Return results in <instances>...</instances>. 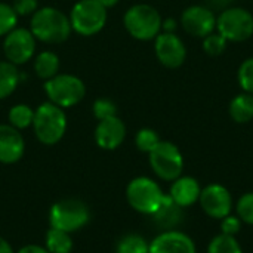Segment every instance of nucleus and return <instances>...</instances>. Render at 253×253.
Wrapping results in <instances>:
<instances>
[{
  "mask_svg": "<svg viewBox=\"0 0 253 253\" xmlns=\"http://www.w3.org/2000/svg\"><path fill=\"white\" fill-rule=\"evenodd\" d=\"M105 9H108V7H113V6H116L117 3H119V0H98Z\"/></svg>",
  "mask_w": 253,
  "mask_h": 253,
  "instance_id": "nucleus-37",
  "label": "nucleus"
},
{
  "mask_svg": "<svg viewBox=\"0 0 253 253\" xmlns=\"http://www.w3.org/2000/svg\"><path fill=\"white\" fill-rule=\"evenodd\" d=\"M228 113L230 117L236 122V123H249L253 120V95L252 93H246L242 92L239 95H236L230 105H228Z\"/></svg>",
  "mask_w": 253,
  "mask_h": 253,
  "instance_id": "nucleus-18",
  "label": "nucleus"
},
{
  "mask_svg": "<svg viewBox=\"0 0 253 253\" xmlns=\"http://www.w3.org/2000/svg\"><path fill=\"white\" fill-rule=\"evenodd\" d=\"M44 248L49 253H71L73 251L71 234L56 228H49L44 237Z\"/></svg>",
  "mask_w": 253,
  "mask_h": 253,
  "instance_id": "nucleus-22",
  "label": "nucleus"
},
{
  "mask_svg": "<svg viewBox=\"0 0 253 253\" xmlns=\"http://www.w3.org/2000/svg\"><path fill=\"white\" fill-rule=\"evenodd\" d=\"M199 203L203 212L213 219H222L233 211V196L230 190L216 182L202 188Z\"/></svg>",
  "mask_w": 253,
  "mask_h": 253,
  "instance_id": "nucleus-11",
  "label": "nucleus"
},
{
  "mask_svg": "<svg viewBox=\"0 0 253 253\" xmlns=\"http://www.w3.org/2000/svg\"><path fill=\"white\" fill-rule=\"evenodd\" d=\"M90 219V212L86 203L77 199H65L52 205L49 211L50 228L65 233H76L82 230Z\"/></svg>",
  "mask_w": 253,
  "mask_h": 253,
  "instance_id": "nucleus-5",
  "label": "nucleus"
},
{
  "mask_svg": "<svg viewBox=\"0 0 253 253\" xmlns=\"http://www.w3.org/2000/svg\"><path fill=\"white\" fill-rule=\"evenodd\" d=\"M0 253H15L12 246L9 245V242L4 240L3 237H0Z\"/></svg>",
  "mask_w": 253,
  "mask_h": 253,
  "instance_id": "nucleus-36",
  "label": "nucleus"
},
{
  "mask_svg": "<svg viewBox=\"0 0 253 253\" xmlns=\"http://www.w3.org/2000/svg\"><path fill=\"white\" fill-rule=\"evenodd\" d=\"M25 151V141L21 130L10 125H0V163L13 165L19 162Z\"/></svg>",
  "mask_w": 253,
  "mask_h": 253,
  "instance_id": "nucleus-16",
  "label": "nucleus"
},
{
  "mask_svg": "<svg viewBox=\"0 0 253 253\" xmlns=\"http://www.w3.org/2000/svg\"><path fill=\"white\" fill-rule=\"evenodd\" d=\"M59 70V58L55 52L50 50H44L40 52L36 59H34V71L36 74L43 79V80H49L52 77H55L58 74Z\"/></svg>",
  "mask_w": 253,
  "mask_h": 253,
  "instance_id": "nucleus-20",
  "label": "nucleus"
},
{
  "mask_svg": "<svg viewBox=\"0 0 253 253\" xmlns=\"http://www.w3.org/2000/svg\"><path fill=\"white\" fill-rule=\"evenodd\" d=\"M236 212L243 224L253 225V191L243 194L239 199L236 205Z\"/></svg>",
  "mask_w": 253,
  "mask_h": 253,
  "instance_id": "nucleus-30",
  "label": "nucleus"
},
{
  "mask_svg": "<svg viewBox=\"0 0 253 253\" xmlns=\"http://www.w3.org/2000/svg\"><path fill=\"white\" fill-rule=\"evenodd\" d=\"M43 89L49 101L61 108L77 105L86 95L84 83L73 74H56L44 82Z\"/></svg>",
  "mask_w": 253,
  "mask_h": 253,
  "instance_id": "nucleus-6",
  "label": "nucleus"
},
{
  "mask_svg": "<svg viewBox=\"0 0 253 253\" xmlns=\"http://www.w3.org/2000/svg\"><path fill=\"white\" fill-rule=\"evenodd\" d=\"M16 253H49L46 248L43 246H37V245H27L24 248H21Z\"/></svg>",
  "mask_w": 253,
  "mask_h": 253,
  "instance_id": "nucleus-34",
  "label": "nucleus"
},
{
  "mask_svg": "<svg viewBox=\"0 0 253 253\" xmlns=\"http://www.w3.org/2000/svg\"><path fill=\"white\" fill-rule=\"evenodd\" d=\"M19 83V71L15 64L0 61V99L7 98Z\"/></svg>",
  "mask_w": 253,
  "mask_h": 253,
  "instance_id": "nucleus-21",
  "label": "nucleus"
},
{
  "mask_svg": "<svg viewBox=\"0 0 253 253\" xmlns=\"http://www.w3.org/2000/svg\"><path fill=\"white\" fill-rule=\"evenodd\" d=\"M18 15L13 10L12 4L0 1V37L9 34L13 28H16Z\"/></svg>",
  "mask_w": 253,
  "mask_h": 253,
  "instance_id": "nucleus-29",
  "label": "nucleus"
},
{
  "mask_svg": "<svg viewBox=\"0 0 253 253\" xmlns=\"http://www.w3.org/2000/svg\"><path fill=\"white\" fill-rule=\"evenodd\" d=\"M153 172L163 181H175L184 172V156L181 150L169 141L160 144L148 154Z\"/></svg>",
  "mask_w": 253,
  "mask_h": 253,
  "instance_id": "nucleus-9",
  "label": "nucleus"
},
{
  "mask_svg": "<svg viewBox=\"0 0 253 253\" xmlns=\"http://www.w3.org/2000/svg\"><path fill=\"white\" fill-rule=\"evenodd\" d=\"M37 0H13V10L16 12L18 16H27V15H33L39 7Z\"/></svg>",
  "mask_w": 253,
  "mask_h": 253,
  "instance_id": "nucleus-33",
  "label": "nucleus"
},
{
  "mask_svg": "<svg viewBox=\"0 0 253 253\" xmlns=\"http://www.w3.org/2000/svg\"><path fill=\"white\" fill-rule=\"evenodd\" d=\"M176 21L175 19H166V21H163V24H162V30H163V33H175V30H176Z\"/></svg>",
  "mask_w": 253,
  "mask_h": 253,
  "instance_id": "nucleus-35",
  "label": "nucleus"
},
{
  "mask_svg": "<svg viewBox=\"0 0 253 253\" xmlns=\"http://www.w3.org/2000/svg\"><path fill=\"white\" fill-rule=\"evenodd\" d=\"M222 1H224V3H228L230 0H222ZM231 1H233V0H231Z\"/></svg>",
  "mask_w": 253,
  "mask_h": 253,
  "instance_id": "nucleus-38",
  "label": "nucleus"
},
{
  "mask_svg": "<svg viewBox=\"0 0 253 253\" xmlns=\"http://www.w3.org/2000/svg\"><path fill=\"white\" fill-rule=\"evenodd\" d=\"M181 211H182V208H179L170 199V196L166 194L165 199H163V203L160 205L159 211L153 215V218L156 219V222L160 227H163L166 230H173V227L181 219Z\"/></svg>",
  "mask_w": 253,
  "mask_h": 253,
  "instance_id": "nucleus-19",
  "label": "nucleus"
},
{
  "mask_svg": "<svg viewBox=\"0 0 253 253\" xmlns=\"http://www.w3.org/2000/svg\"><path fill=\"white\" fill-rule=\"evenodd\" d=\"M92 111H93V116H95V119L98 122L99 120H104V119H110V117L117 116V107H116V104L111 99H107V98L96 99L93 102Z\"/></svg>",
  "mask_w": 253,
  "mask_h": 253,
  "instance_id": "nucleus-31",
  "label": "nucleus"
},
{
  "mask_svg": "<svg viewBox=\"0 0 253 253\" xmlns=\"http://www.w3.org/2000/svg\"><path fill=\"white\" fill-rule=\"evenodd\" d=\"M150 253H197V249L193 239L185 233L166 230L150 243Z\"/></svg>",
  "mask_w": 253,
  "mask_h": 253,
  "instance_id": "nucleus-14",
  "label": "nucleus"
},
{
  "mask_svg": "<svg viewBox=\"0 0 253 253\" xmlns=\"http://www.w3.org/2000/svg\"><path fill=\"white\" fill-rule=\"evenodd\" d=\"M181 25L190 36L205 39L216 30V16L209 7L193 4L182 12Z\"/></svg>",
  "mask_w": 253,
  "mask_h": 253,
  "instance_id": "nucleus-13",
  "label": "nucleus"
},
{
  "mask_svg": "<svg viewBox=\"0 0 253 253\" xmlns=\"http://www.w3.org/2000/svg\"><path fill=\"white\" fill-rule=\"evenodd\" d=\"M3 52L9 62L21 65L28 62L36 52V37L30 30L13 28L9 34L4 36Z\"/></svg>",
  "mask_w": 253,
  "mask_h": 253,
  "instance_id": "nucleus-10",
  "label": "nucleus"
},
{
  "mask_svg": "<svg viewBox=\"0 0 253 253\" xmlns=\"http://www.w3.org/2000/svg\"><path fill=\"white\" fill-rule=\"evenodd\" d=\"M116 253H150V243L139 234H126L117 243Z\"/></svg>",
  "mask_w": 253,
  "mask_h": 253,
  "instance_id": "nucleus-24",
  "label": "nucleus"
},
{
  "mask_svg": "<svg viewBox=\"0 0 253 253\" xmlns=\"http://www.w3.org/2000/svg\"><path fill=\"white\" fill-rule=\"evenodd\" d=\"M70 16L56 7H42L31 15L30 31L36 40L56 44L65 42L71 34Z\"/></svg>",
  "mask_w": 253,
  "mask_h": 253,
  "instance_id": "nucleus-1",
  "label": "nucleus"
},
{
  "mask_svg": "<svg viewBox=\"0 0 253 253\" xmlns=\"http://www.w3.org/2000/svg\"><path fill=\"white\" fill-rule=\"evenodd\" d=\"M227 44H228V40L224 39L218 31H213L203 39V50L209 56L222 55L227 50Z\"/></svg>",
  "mask_w": 253,
  "mask_h": 253,
  "instance_id": "nucleus-27",
  "label": "nucleus"
},
{
  "mask_svg": "<svg viewBox=\"0 0 253 253\" xmlns=\"http://www.w3.org/2000/svg\"><path fill=\"white\" fill-rule=\"evenodd\" d=\"M154 52L159 62L166 68H179L187 59V47L175 33H160L154 39Z\"/></svg>",
  "mask_w": 253,
  "mask_h": 253,
  "instance_id": "nucleus-12",
  "label": "nucleus"
},
{
  "mask_svg": "<svg viewBox=\"0 0 253 253\" xmlns=\"http://www.w3.org/2000/svg\"><path fill=\"white\" fill-rule=\"evenodd\" d=\"M165 196L160 185L148 176H138L126 187L127 203L133 211L144 215L153 216L163 203Z\"/></svg>",
  "mask_w": 253,
  "mask_h": 253,
  "instance_id": "nucleus-4",
  "label": "nucleus"
},
{
  "mask_svg": "<svg viewBox=\"0 0 253 253\" xmlns=\"http://www.w3.org/2000/svg\"><path fill=\"white\" fill-rule=\"evenodd\" d=\"M216 31L233 43L246 42L253 36V15L245 7L233 6L216 16Z\"/></svg>",
  "mask_w": 253,
  "mask_h": 253,
  "instance_id": "nucleus-7",
  "label": "nucleus"
},
{
  "mask_svg": "<svg viewBox=\"0 0 253 253\" xmlns=\"http://www.w3.org/2000/svg\"><path fill=\"white\" fill-rule=\"evenodd\" d=\"M33 129L36 138L43 145L58 144L67 130V116L64 108L52 104L50 101L43 102L34 111Z\"/></svg>",
  "mask_w": 253,
  "mask_h": 253,
  "instance_id": "nucleus-2",
  "label": "nucleus"
},
{
  "mask_svg": "<svg viewBox=\"0 0 253 253\" xmlns=\"http://www.w3.org/2000/svg\"><path fill=\"white\" fill-rule=\"evenodd\" d=\"M237 82L243 92L253 95V56L240 64L237 70Z\"/></svg>",
  "mask_w": 253,
  "mask_h": 253,
  "instance_id": "nucleus-28",
  "label": "nucleus"
},
{
  "mask_svg": "<svg viewBox=\"0 0 253 253\" xmlns=\"http://www.w3.org/2000/svg\"><path fill=\"white\" fill-rule=\"evenodd\" d=\"M71 28L80 36H95L107 24V9L98 0H79L70 13Z\"/></svg>",
  "mask_w": 253,
  "mask_h": 253,
  "instance_id": "nucleus-8",
  "label": "nucleus"
},
{
  "mask_svg": "<svg viewBox=\"0 0 253 253\" xmlns=\"http://www.w3.org/2000/svg\"><path fill=\"white\" fill-rule=\"evenodd\" d=\"M202 187L199 181L193 176L181 175L175 181H172L169 196L179 208H190L196 205L200 199Z\"/></svg>",
  "mask_w": 253,
  "mask_h": 253,
  "instance_id": "nucleus-17",
  "label": "nucleus"
},
{
  "mask_svg": "<svg viewBox=\"0 0 253 253\" xmlns=\"http://www.w3.org/2000/svg\"><path fill=\"white\" fill-rule=\"evenodd\" d=\"M123 24L133 39L148 42L154 40L162 33L163 19L160 16V12L154 6L139 3L130 6L126 10L123 16Z\"/></svg>",
  "mask_w": 253,
  "mask_h": 253,
  "instance_id": "nucleus-3",
  "label": "nucleus"
},
{
  "mask_svg": "<svg viewBox=\"0 0 253 253\" xmlns=\"http://www.w3.org/2000/svg\"><path fill=\"white\" fill-rule=\"evenodd\" d=\"M160 136L159 133L154 130V129H150V127H144V129H139L136 136H135V145L139 151L142 153H147L150 154L159 144H160Z\"/></svg>",
  "mask_w": 253,
  "mask_h": 253,
  "instance_id": "nucleus-26",
  "label": "nucleus"
},
{
  "mask_svg": "<svg viewBox=\"0 0 253 253\" xmlns=\"http://www.w3.org/2000/svg\"><path fill=\"white\" fill-rule=\"evenodd\" d=\"M208 253H243V249L236 237L218 234L211 240L208 246Z\"/></svg>",
  "mask_w": 253,
  "mask_h": 253,
  "instance_id": "nucleus-25",
  "label": "nucleus"
},
{
  "mask_svg": "<svg viewBox=\"0 0 253 253\" xmlns=\"http://www.w3.org/2000/svg\"><path fill=\"white\" fill-rule=\"evenodd\" d=\"M126 138V126L117 116L98 122L95 129V142L99 148L113 151L119 148Z\"/></svg>",
  "mask_w": 253,
  "mask_h": 253,
  "instance_id": "nucleus-15",
  "label": "nucleus"
},
{
  "mask_svg": "<svg viewBox=\"0 0 253 253\" xmlns=\"http://www.w3.org/2000/svg\"><path fill=\"white\" fill-rule=\"evenodd\" d=\"M7 119H9L10 126H13L18 130H22V129L33 126L34 110L27 104H16L9 110Z\"/></svg>",
  "mask_w": 253,
  "mask_h": 253,
  "instance_id": "nucleus-23",
  "label": "nucleus"
},
{
  "mask_svg": "<svg viewBox=\"0 0 253 253\" xmlns=\"http://www.w3.org/2000/svg\"><path fill=\"white\" fill-rule=\"evenodd\" d=\"M242 219L237 215H227L225 218L221 219V234H227V236H233L236 237L239 234V231L242 230Z\"/></svg>",
  "mask_w": 253,
  "mask_h": 253,
  "instance_id": "nucleus-32",
  "label": "nucleus"
}]
</instances>
